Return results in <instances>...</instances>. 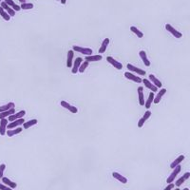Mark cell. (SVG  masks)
<instances>
[{
    "mask_svg": "<svg viewBox=\"0 0 190 190\" xmlns=\"http://www.w3.org/2000/svg\"><path fill=\"white\" fill-rule=\"evenodd\" d=\"M102 55L101 54H97V55H89L85 57V61L87 62H97V61H101L102 60Z\"/></svg>",
    "mask_w": 190,
    "mask_h": 190,
    "instance_id": "cell-26",
    "label": "cell"
},
{
    "mask_svg": "<svg viewBox=\"0 0 190 190\" xmlns=\"http://www.w3.org/2000/svg\"><path fill=\"white\" fill-rule=\"evenodd\" d=\"M154 97H155V93H154V92H152V91H150L149 94H148V98L147 99V101H145V108L147 109H150L151 104L153 103V101H154Z\"/></svg>",
    "mask_w": 190,
    "mask_h": 190,
    "instance_id": "cell-20",
    "label": "cell"
},
{
    "mask_svg": "<svg viewBox=\"0 0 190 190\" xmlns=\"http://www.w3.org/2000/svg\"><path fill=\"white\" fill-rule=\"evenodd\" d=\"M5 169H6V164H0V179H2L4 177V171Z\"/></svg>",
    "mask_w": 190,
    "mask_h": 190,
    "instance_id": "cell-36",
    "label": "cell"
},
{
    "mask_svg": "<svg viewBox=\"0 0 190 190\" xmlns=\"http://www.w3.org/2000/svg\"><path fill=\"white\" fill-rule=\"evenodd\" d=\"M112 176H113L114 179H116L117 181H119V182L125 184V183H128V179H126L125 176H123L122 174L118 173V172H113V173H112Z\"/></svg>",
    "mask_w": 190,
    "mask_h": 190,
    "instance_id": "cell-24",
    "label": "cell"
},
{
    "mask_svg": "<svg viewBox=\"0 0 190 190\" xmlns=\"http://www.w3.org/2000/svg\"><path fill=\"white\" fill-rule=\"evenodd\" d=\"M2 1H3V0H0V3H1V2H2Z\"/></svg>",
    "mask_w": 190,
    "mask_h": 190,
    "instance_id": "cell-44",
    "label": "cell"
},
{
    "mask_svg": "<svg viewBox=\"0 0 190 190\" xmlns=\"http://www.w3.org/2000/svg\"><path fill=\"white\" fill-rule=\"evenodd\" d=\"M183 190H189V189H188V188H187V187H186V188H183Z\"/></svg>",
    "mask_w": 190,
    "mask_h": 190,
    "instance_id": "cell-43",
    "label": "cell"
},
{
    "mask_svg": "<svg viewBox=\"0 0 190 190\" xmlns=\"http://www.w3.org/2000/svg\"><path fill=\"white\" fill-rule=\"evenodd\" d=\"M0 7H2V8L5 10V11H6V12H8V14H9V15L11 16V17L15 16V12H16L14 11V10H13L12 8L10 7L9 5H8L6 2H5V1H2L1 3H0Z\"/></svg>",
    "mask_w": 190,
    "mask_h": 190,
    "instance_id": "cell-11",
    "label": "cell"
},
{
    "mask_svg": "<svg viewBox=\"0 0 190 190\" xmlns=\"http://www.w3.org/2000/svg\"><path fill=\"white\" fill-rule=\"evenodd\" d=\"M14 106H15V104H14L13 102H9L8 104L0 106V112H3V111H6V110H10V109H14Z\"/></svg>",
    "mask_w": 190,
    "mask_h": 190,
    "instance_id": "cell-29",
    "label": "cell"
},
{
    "mask_svg": "<svg viewBox=\"0 0 190 190\" xmlns=\"http://www.w3.org/2000/svg\"><path fill=\"white\" fill-rule=\"evenodd\" d=\"M25 115H26V111L25 110H19L18 112H15L14 114H12V116H10L8 118V120H9V122H12V121H15L17 119L23 118Z\"/></svg>",
    "mask_w": 190,
    "mask_h": 190,
    "instance_id": "cell-15",
    "label": "cell"
},
{
    "mask_svg": "<svg viewBox=\"0 0 190 190\" xmlns=\"http://www.w3.org/2000/svg\"><path fill=\"white\" fill-rule=\"evenodd\" d=\"M67 67H72L73 65V58H74V51L73 50H70L67 54Z\"/></svg>",
    "mask_w": 190,
    "mask_h": 190,
    "instance_id": "cell-17",
    "label": "cell"
},
{
    "mask_svg": "<svg viewBox=\"0 0 190 190\" xmlns=\"http://www.w3.org/2000/svg\"><path fill=\"white\" fill-rule=\"evenodd\" d=\"M138 99H139V104H140V106H145V95H144V91L138 92Z\"/></svg>",
    "mask_w": 190,
    "mask_h": 190,
    "instance_id": "cell-35",
    "label": "cell"
},
{
    "mask_svg": "<svg viewBox=\"0 0 190 190\" xmlns=\"http://www.w3.org/2000/svg\"><path fill=\"white\" fill-rule=\"evenodd\" d=\"M83 62V58L82 57H77L76 59L73 61V65H72V67H71V72L73 74H76L78 70H79V67L82 64Z\"/></svg>",
    "mask_w": 190,
    "mask_h": 190,
    "instance_id": "cell-9",
    "label": "cell"
},
{
    "mask_svg": "<svg viewBox=\"0 0 190 190\" xmlns=\"http://www.w3.org/2000/svg\"><path fill=\"white\" fill-rule=\"evenodd\" d=\"M0 15H1V17L4 19L5 21H10V20H11V16L9 15L8 12L5 11L2 7H0Z\"/></svg>",
    "mask_w": 190,
    "mask_h": 190,
    "instance_id": "cell-32",
    "label": "cell"
},
{
    "mask_svg": "<svg viewBox=\"0 0 190 190\" xmlns=\"http://www.w3.org/2000/svg\"><path fill=\"white\" fill-rule=\"evenodd\" d=\"M56 1H60V0H56Z\"/></svg>",
    "mask_w": 190,
    "mask_h": 190,
    "instance_id": "cell-45",
    "label": "cell"
},
{
    "mask_svg": "<svg viewBox=\"0 0 190 190\" xmlns=\"http://www.w3.org/2000/svg\"><path fill=\"white\" fill-rule=\"evenodd\" d=\"M4 1L6 2L10 7L12 8L15 12H19V11H20V10H21V7L19 6L18 4H16L15 2H14L13 0H4Z\"/></svg>",
    "mask_w": 190,
    "mask_h": 190,
    "instance_id": "cell-28",
    "label": "cell"
},
{
    "mask_svg": "<svg viewBox=\"0 0 190 190\" xmlns=\"http://www.w3.org/2000/svg\"><path fill=\"white\" fill-rule=\"evenodd\" d=\"M60 1H61V4H63V5H65L67 3V0H60Z\"/></svg>",
    "mask_w": 190,
    "mask_h": 190,
    "instance_id": "cell-40",
    "label": "cell"
},
{
    "mask_svg": "<svg viewBox=\"0 0 190 190\" xmlns=\"http://www.w3.org/2000/svg\"><path fill=\"white\" fill-rule=\"evenodd\" d=\"M139 56L141 58V60L143 61L144 65L147 66V67H149L150 66V61L148 60V57L147 55V52H145V51H139Z\"/></svg>",
    "mask_w": 190,
    "mask_h": 190,
    "instance_id": "cell-18",
    "label": "cell"
},
{
    "mask_svg": "<svg viewBox=\"0 0 190 190\" xmlns=\"http://www.w3.org/2000/svg\"><path fill=\"white\" fill-rule=\"evenodd\" d=\"M130 31L134 33V34L137 35V37H139V38H143V37H144V33H143L142 32H141L137 27L131 26V27H130Z\"/></svg>",
    "mask_w": 190,
    "mask_h": 190,
    "instance_id": "cell-31",
    "label": "cell"
},
{
    "mask_svg": "<svg viewBox=\"0 0 190 190\" xmlns=\"http://www.w3.org/2000/svg\"><path fill=\"white\" fill-rule=\"evenodd\" d=\"M61 106H63V108L64 109H67L69 111H70L71 113H77L78 112V109L76 108V106H71L70 103H67V101H61Z\"/></svg>",
    "mask_w": 190,
    "mask_h": 190,
    "instance_id": "cell-10",
    "label": "cell"
},
{
    "mask_svg": "<svg viewBox=\"0 0 190 190\" xmlns=\"http://www.w3.org/2000/svg\"><path fill=\"white\" fill-rule=\"evenodd\" d=\"M19 2H20L21 4H23V3H26V0H19Z\"/></svg>",
    "mask_w": 190,
    "mask_h": 190,
    "instance_id": "cell-41",
    "label": "cell"
},
{
    "mask_svg": "<svg viewBox=\"0 0 190 190\" xmlns=\"http://www.w3.org/2000/svg\"><path fill=\"white\" fill-rule=\"evenodd\" d=\"M125 77L126 79H128L130 81H133L134 83H137V84H141L143 83V79H141V77L139 75H135L132 72H125Z\"/></svg>",
    "mask_w": 190,
    "mask_h": 190,
    "instance_id": "cell-4",
    "label": "cell"
},
{
    "mask_svg": "<svg viewBox=\"0 0 190 190\" xmlns=\"http://www.w3.org/2000/svg\"><path fill=\"white\" fill-rule=\"evenodd\" d=\"M1 180H2V183H3L4 184H6V186H9V187H11V188H12V189H14V188L17 187V183H14V182H12V181H11V180H10L9 178H7V177H3Z\"/></svg>",
    "mask_w": 190,
    "mask_h": 190,
    "instance_id": "cell-23",
    "label": "cell"
},
{
    "mask_svg": "<svg viewBox=\"0 0 190 190\" xmlns=\"http://www.w3.org/2000/svg\"><path fill=\"white\" fill-rule=\"evenodd\" d=\"M165 93H167V89H164V87H163V89H161L160 90H158L157 94H156L155 97H154L153 103H154V104H159Z\"/></svg>",
    "mask_w": 190,
    "mask_h": 190,
    "instance_id": "cell-13",
    "label": "cell"
},
{
    "mask_svg": "<svg viewBox=\"0 0 190 190\" xmlns=\"http://www.w3.org/2000/svg\"><path fill=\"white\" fill-rule=\"evenodd\" d=\"M72 50L73 51L80 52L82 54H84L86 56L92 55V50L90 48H86V47H80V46H73L72 47Z\"/></svg>",
    "mask_w": 190,
    "mask_h": 190,
    "instance_id": "cell-1",
    "label": "cell"
},
{
    "mask_svg": "<svg viewBox=\"0 0 190 190\" xmlns=\"http://www.w3.org/2000/svg\"><path fill=\"white\" fill-rule=\"evenodd\" d=\"M165 30H167L169 33H171V34L174 36V37H176V38H182L183 34H182V32H180L179 31H177L176 29H175L174 27H172L170 24H167L165 25Z\"/></svg>",
    "mask_w": 190,
    "mask_h": 190,
    "instance_id": "cell-5",
    "label": "cell"
},
{
    "mask_svg": "<svg viewBox=\"0 0 190 190\" xmlns=\"http://www.w3.org/2000/svg\"><path fill=\"white\" fill-rule=\"evenodd\" d=\"M181 169H182V167H181V164H179L178 167H176L175 168H173V171L171 172V174L169 175L168 176V178L167 179V183H173L175 180L177 179V176H178V174L181 172Z\"/></svg>",
    "mask_w": 190,
    "mask_h": 190,
    "instance_id": "cell-2",
    "label": "cell"
},
{
    "mask_svg": "<svg viewBox=\"0 0 190 190\" xmlns=\"http://www.w3.org/2000/svg\"><path fill=\"white\" fill-rule=\"evenodd\" d=\"M143 83H144V85L145 87H147V89L150 90V91H152V92H158V87L154 86L151 82H150L148 79H147V78H145V79H143Z\"/></svg>",
    "mask_w": 190,
    "mask_h": 190,
    "instance_id": "cell-16",
    "label": "cell"
},
{
    "mask_svg": "<svg viewBox=\"0 0 190 190\" xmlns=\"http://www.w3.org/2000/svg\"><path fill=\"white\" fill-rule=\"evenodd\" d=\"M109 38H105L103 42H102V45L99 48V54H102V53H104L106 51V48H108L109 45Z\"/></svg>",
    "mask_w": 190,
    "mask_h": 190,
    "instance_id": "cell-22",
    "label": "cell"
},
{
    "mask_svg": "<svg viewBox=\"0 0 190 190\" xmlns=\"http://www.w3.org/2000/svg\"><path fill=\"white\" fill-rule=\"evenodd\" d=\"M15 113V109H12L10 110H6V111H3V112H0V120L1 119H5V118H9L10 116H12V114Z\"/></svg>",
    "mask_w": 190,
    "mask_h": 190,
    "instance_id": "cell-27",
    "label": "cell"
},
{
    "mask_svg": "<svg viewBox=\"0 0 190 190\" xmlns=\"http://www.w3.org/2000/svg\"><path fill=\"white\" fill-rule=\"evenodd\" d=\"M148 80L152 83V84L154 85V86H156L159 89V87H163V83L161 82L157 77H156L155 75H153V74H150L149 76H148Z\"/></svg>",
    "mask_w": 190,
    "mask_h": 190,
    "instance_id": "cell-19",
    "label": "cell"
},
{
    "mask_svg": "<svg viewBox=\"0 0 190 190\" xmlns=\"http://www.w3.org/2000/svg\"><path fill=\"white\" fill-rule=\"evenodd\" d=\"M0 190H13V189L11 188V187H9V186H7L6 184H4L3 183H0Z\"/></svg>",
    "mask_w": 190,
    "mask_h": 190,
    "instance_id": "cell-37",
    "label": "cell"
},
{
    "mask_svg": "<svg viewBox=\"0 0 190 190\" xmlns=\"http://www.w3.org/2000/svg\"><path fill=\"white\" fill-rule=\"evenodd\" d=\"M174 187H175V184L173 183H168V186L165 187L164 190H172Z\"/></svg>",
    "mask_w": 190,
    "mask_h": 190,
    "instance_id": "cell-38",
    "label": "cell"
},
{
    "mask_svg": "<svg viewBox=\"0 0 190 190\" xmlns=\"http://www.w3.org/2000/svg\"><path fill=\"white\" fill-rule=\"evenodd\" d=\"M37 124V120L36 119H32V120H29L27 122H25V123L23 124V128H25V129H28V128H32V125H34Z\"/></svg>",
    "mask_w": 190,
    "mask_h": 190,
    "instance_id": "cell-30",
    "label": "cell"
},
{
    "mask_svg": "<svg viewBox=\"0 0 190 190\" xmlns=\"http://www.w3.org/2000/svg\"><path fill=\"white\" fill-rule=\"evenodd\" d=\"M150 116H151V111H150L149 109H147V111L145 112V114L143 115V117L139 120L138 122V128H143L144 125L145 124V122H147L149 118H150Z\"/></svg>",
    "mask_w": 190,
    "mask_h": 190,
    "instance_id": "cell-8",
    "label": "cell"
},
{
    "mask_svg": "<svg viewBox=\"0 0 190 190\" xmlns=\"http://www.w3.org/2000/svg\"><path fill=\"white\" fill-rule=\"evenodd\" d=\"M106 61H108V63H109L110 65H112V66L115 67V69H117L118 70H123V65H122V63H121V62H119L118 60L114 59L113 57L108 56V57H106Z\"/></svg>",
    "mask_w": 190,
    "mask_h": 190,
    "instance_id": "cell-6",
    "label": "cell"
},
{
    "mask_svg": "<svg viewBox=\"0 0 190 190\" xmlns=\"http://www.w3.org/2000/svg\"><path fill=\"white\" fill-rule=\"evenodd\" d=\"M21 7V10H25V11H27V10H32L33 8H34V5H33L32 3H23L20 5Z\"/></svg>",
    "mask_w": 190,
    "mask_h": 190,
    "instance_id": "cell-34",
    "label": "cell"
},
{
    "mask_svg": "<svg viewBox=\"0 0 190 190\" xmlns=\"http://www.w3.org/2000/svg\"><path fill=\"white\" fill-rule=\"evenodd\" d=\"M9 124V120L8 119H1L0 120V135L4 136L7 132V126Z\"/></svg>",
    "mask_w": 190,
    "mask_h": 190,
    "instance_id": "cell-14",
    "label": "cell"
},
{
    "mask_svg": "<svg viewBox=\"0 0 190 190\" xmlns=\"http://www.w3.org/2000/svg\"><path fill=\"white\" fill-rule=\"evenodd\" d=\"M89 63L87 61H85V62H82V64L79 67V70H78V72H80V73H84L85 70L87 69V67H89Z\"/></svg>",
    "mask_w": 190,
    "mask_h": 190,
    "instance_id": "cell-33",
    "label": "cell"
},
{
    "mask_svg": "<svg viewBox=\"0 0 190 190\" xmlns=\"http://www.w3.org/2000/svg\"><path fill=\"white\" fill-rule=\"evenodd\" d=\"M22 129L23 128H20V126H19V128H13V129H8L6 134L9 136V137H12V136H15V135H17L19 133H21Z\"/></svg>",
    "mask_w": 190,
    "mask_h": 190,
    "instance_id": "cell-25",
    "label": "cell"
},
{
    "mask_svg": "<svg viewBox=\"0 0 190 190\" xmlns=\"http://www.w3.org/2000/svg\"><path fill=\"white\" fill-rule=\"evenodd\" d=\"M173 190H180V188H179V187H177V188H175V189H173Z\"/></svg>",
    "mask_w": 190,
    "mask_h": 190,
    "instance_id": "cell-42",
    "label": "cell"
},
{
    "mask_svg": "<svg viewBox=\"0 0 190 190\" xmlns=\"http://www.w3.org/2000/svg\"><path fill=\"white\" fill-rule=\"evenodd\" d=\"M25 123V120L24 118H20V119H17L15 121H12V122H10V124H8L7 128L8 129H13V128H19L20 125H23V124Z\"/></svg>",
    "mask_w": 190,
    "mask_h": 190,
    "instance_id": "cell-7",
    "label": "cell"
},
{
    "mask_svg": "<svg viewBox=\"0 0 190 190\" xmlns=\"http://www.w3.org/2000/svg\"><path fill=\"white\" fill-rule=\"evenodd\" d=\"M190 178V172H186L182 177H180L176 182H175V186L176 187H180L182 186V184L186 182V181H187V180Z\"/></svg>",
    "mask_w": 190,
    "mask_h": 190,
    "instance_id": "cell-12",
    "label": "cell"
},
{
    "mask_svg": "<svg viewBox=\"0 0 190 190\" xmlns=\"http://www.w3.org/2000/svg\"><path fill=\"white\" fill-rule=\"evenodd\" d=\"M126 67H128V70L130 72H132V73H136L137 75L145 76V74H147V71H145V70L140 69V67H135L132 64H128V65H126Z\"/></svg>",
    "mask_w": 190,
    "mask_h": 190,
    "instance_id": "cell-3",
    "label": "cell"
},
{
    "mask_svg": "<svg viewBox=\"0 0 190 190\" xmlns=\"http://www.w3.org/2000/svg\"><path fill=\"white\" fill-rule=\"evenodd\" d=\"M137 91H138V92L144 91V87H138V89H137Z\"/></svg>",
    "mask_w": 190,
    "mask_h": 190,
    "instance_id": "cell-39",
    "label": "cell"
},
{
    "mask_svg": "<svg viewBox=\"0 0 190 190\" xmlns=\"http://www.w3.org/2000/svg\"><path fill=\"white\" fill-rule=\"evenodd\" d=\"M184 159H186V156H184V155H180L179 157H177L171 164H170V168L173 169V168H175L176 167H178V165L181 164Z\"/></svg>",
    "mask_w": 190,
    "mask_h": 190,
    "instance_id": "cell-21",
    "label": "cell"
}]
</instances>
